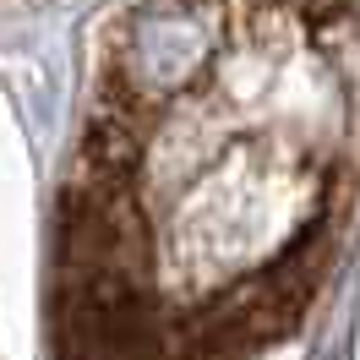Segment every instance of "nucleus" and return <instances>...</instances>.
Wrapping results in <instances>:
<instances>
[{
  "instance_id": "f257e3e1",
  "label": "nucleus",
  "mask_w": 360,
  "mask_h": 360,
  "mask_svg": "<svg viewBox=\"0 0 360 360\" xmlns=\"http://www.w3.org/2000/svg\"><path fill=\"white\" fill-rule=\"evenodd\" d=\"M360 229V6H131L93 33L49 229V360H306Z\"/></svg>"
}]
</instances>
